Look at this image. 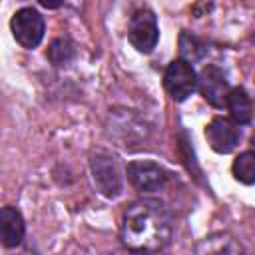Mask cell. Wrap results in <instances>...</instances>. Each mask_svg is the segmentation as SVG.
Returning <instances> with one entry per match:
<instances>
[{"instance_id":"cell-1","label":"cell","mask_w":255,"mask_h":255,"mask_svg":"<svg viewBox=\"0 0 255 255\" xmlns=\"http://www.w3.org/2000/svg\"><path fill=\"white\" fill-rule=\"evenodd\" d=\"M171 231V215L157 199L131 201L122 213L120 237L131 251H159L169 243Z\"/></svg>"},{"instance_id":"cell-2","label":"cell","mask_w":255,"mask_h":255,"mask_svg":"<svg viewBox=\"0 0 255 255\" xmlns=\"http://www.w3.org/2000/svg\"><path fill=\"white\" fill-rule=\"evenodd\" d=\"M128 38H129V44L137 52H141V54L153 52V48L157 46V40H159V28H157L155 14L147 8L137 10L129 20Z\"/></svg>"},{"instance_id":"cell-3","label":"cell","mask_w":255,"mask_h":255,"mask_svg":"<svg viewBox=\"0 0 255 255\" xmlns=\"http://www.w3.org/2000/svg\"><path fill=\"white\" fill-rule=\"evenodd\" d=\"M163 86L175 102H183L197 90V74L189 62L177 58L167 64L163 74Z\"/></svg>"},{"instance_id":"cell-4","label":"cell","mask_w":255,"mask_h":255,"mask_svg":"<svg viewBox=\"0 0 255 255\" xmlns=\"http://www.w3.org/2000/svg\"><path fill=\"white\" fill-rule=\"evenodd\" d=\"M92 177L98 187V191L106 197H116L122 191V173L118 167V161L114 155L106 151H98L90 159Z\"/></svg>"},{"instance_id":"cell-5","label":"cell","mask_w":255,"mask_h":255,"mask_svg":"<svg viewBox=\"0 0 255 255\" xmlns=\"http://www.w3.org/2000/svg\"><path fill=\"white\" fill-rule=\"evenodd\" d=\"M10 28H12V34L16 38V42L22 46V48H36L42 38H44V18L40 16L38 10L34 8H20L14 16H12V22H10Z\"/></svg>"},{"instance_id":"cell-6","label":"cell","mask_w":255,"mask_h":255,"mask_svg":"<svg viewBox=\"0 0 255 255\" xmlns=\"http://www.w3.org/2000/svg\"><path fill=\"white\" fill-rule=\"evenodd\" d=\"M197 88H199V94L203 96V100L209 102L213 108H223L225 102H227V96L231 92L225 74L213 64H207L199 72Z\"/></svg>"},{"instance_id":"cell-7","label":"cell","mask_w":255,"mask_h":255,"mask_svg":"<svg viewBox=\"0 0 255 255\" xmlns=\"http://www.w3.org/2000/svg\"><path fill=\"white\" fill-rule=\"evenodd\" d=\"M205 137H207V143L213 151L231 153L239 143L241 131L233 120L217 116L205 126Z\"/></svg>"},{"instance_id":"cell-8","label":"cell","mask_w":255,"mask_h":255,"mask_svg":"<svg viewBox=\"0 0 255 255\" xmlns=\"http://www.w3.org/2000/svg\"><path fill=\"white\" fill-rule=\"evenodd\" d=\"M128 179L139 191H159L167 181V171L147 159L128 163Z\"/></svg>"},{"instance_id":"cell-9","label":"cell","mask_w":255,"mask_h":255,"mask_svg":"<svg viewBox=\"0 0 255 255\" xmlns=\"http://www.w3.org/2000/svg\"><path fill=\"white\" fill-rule=\"evenodd\" d=\"M195 255H245V251L233 235L225 231H217L203 237L197 243Z\"/></svg>"},{"instance_id":"cell-10","label":"cell","mask_w":255,"mask_h":255,"mask_svg":"<svg viewBox=\"0 0 255 255\" xmlns=\"http://www.w3.org/2000/svg\"><path fill=\"white\" fill-rule=\"evenodd\" d=\"M0 231H2V243L6 247H16L24 239V217L16 207H2L0 211Z\"/></svg>"},{"instance_id":"cell-11","label":"cell","mask_w":255,"mask_h":255,"mask_svg":"<svg viewBox=\"0 0 255 255\" xmlns=\"http://www.w3.org/2000/svg\"><path fill=\"white\" fill-rule=\"evenodd\" d=\"M225 106H227L231 120L235 124L245 126L253 120V104H251V98L247 96V92L243 88H231Z\"/></svg>"},{"instance_id":"cell-12","label":"cell","mask_w":255,"mask_h":255,"mask_svg":"<svg viewBox=\"0 0 255 255\" xmlns=\"http://www.w3.org/2000/svg\"><path fill=\"white\" fill-rule=\"evenodd\" d=\"M233 177L239 183L245 185H253L255 183V151H243L235 157L233 165H231Z\"/></svg>"},{"instance_id":"cell-13","label":"cell","mask_w":255,"mask_h":255,"mask_svg":"<svg viewBox=\"0 0 255 255\" xmlns=\"http://www.w3.org/2000/svg\"><path fill=\"white\" fill-rule=\"evenodd\" d=\"M179 52H181V60L193 64V62L201 60L207 54V48L197 36H193L189 32H183L179 36Z\"/></svg>"},{"instance_id":"cell-14","label":"cell","mask_w":255,"mask_h":255,"mask_svg":"<svg viewBox=\"0 0 255 255\" xmlns=\"http://www.w3.org/2000/svg\"><path fill=\"white\" fill-rule=\"evenodd\" d=\"M72 56H74V46H72V42L66 40V38L54 40V42L50 44V48H48V58H50V62H52L54 66H64V64H68V62L72 60Z\"/></svg>"},{"instance_id":"cell-15","label":"cell","mask_w":255,"mask_h":255,"mask_svg":"<svg viewBox=\"0 0 255 255\" xmlns=\"http://www.w3.org/2000/svg\"><path fill=\"white\" fill-rule=\"evenodd\" d=\"M40 4L46 6V8H58V6H60V2H46V0H42Z\"/></svg>"}]
</instances>
